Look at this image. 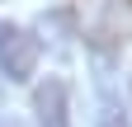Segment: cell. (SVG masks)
Segmentation results:
<instances>
[{"label": "cell", "instance_id": "1", "mask_svg": "<svg viewBox=\"0 0 132 127\" xmlns=\"http://www.w3.org/2000/svg\"><path fill=\"white\" fill-rule=\"evenodd\" d=\"M38 38L28 33L24 24H0V71L10 75V80H28L33 71H38Z\"/></svg>", "mask_w": 132, "mask_h": 127}, {"label": "cell", "instance_id": "2", "mask_svg": "<svg viewBox=\"0 0 132 127\" xmlns=\"http://www.w3.org/2000/svg\"><path fill=\"white\" fill-rule=\"evenodd\" d=\"M33 113H38L43 127H71V113H66V80H43L33 89Z\"/></svg>", "mask_w": 132, "mask_h": 127}]
</instances>
